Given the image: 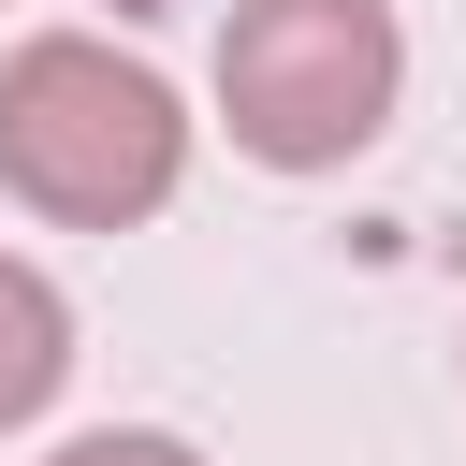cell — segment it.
<instances>
[{
	"mask_svg": "<svg viewBox=\"0 0 466 466\" xmlns=\"http://www.w3.org/2000/svg\"><path fill=\"white\" fill-rule=\"evenodd\" d=\"M58 379H73V306H58V277H44V262H15V248H0V437H15V422H44V408H58Z\"/></svg>",
	"mask_w": 466,
	"mask_h": 466,
	"instance_id": "3",
	"label": "cell"
},
{
	"mask_svg": "<svg viewBox=\"0 0 466 466\" xmlns=\"http://www.w3.org/2000/svg\"><path fill=\"white\" fill-rule=\"evenodd\" d=\"M44 466H204L175 422H87V437H58Z\"/></svg>",
	"mask_w": 466,
	"mask_h": 466,
	"instance_id": "4",
	"label": "cell"
},
{
	"mask_svg": "<svg viewBox=\"0 0 466 466\" xmlns=\"http://www.w3.org/2000/svg\"><path fill=\"white\" fill-rule=\"evenodd\" d=\"M0 189L58 233H146L189 189V102L102 29H29L0 44Z\"/></svg>",
	"mask_w": 466,
	"mask_h": 466,
	"instance_id": "1",
	"label": "cell"
},
{
	"mask_svg": "<svg viewBox=\"0 0 466 466\" xmlns=\"http://www.w3.org/2000/svg\"><path fill=\"white\" fill-rule=\"evenodd\" d=\"M408 29L393 0H233L218 15V116L262 175H335L393 131Z\"/></svg>",
	"mask_w": 466,
	"mask_h": 466,
	"instance_id": "2",
	"label": "cell"
}]
</instances>
